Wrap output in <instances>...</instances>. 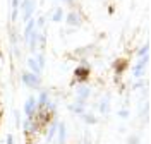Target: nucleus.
<instances>
[{
	"label": "nucleus",
	"instance_id": "obj_18",
	"mask_svg": "<svg viewBox=\"0 0 151 144\" xmlns=\"http://www.w3.org/2000/svg\"><path fill=\"white\" fill-rule=\"evenodd\" d=\"M113 67H115V72H117V74L120 76L124 70L127 69V62H125V60H117V62L113 64Z\"/></svg>",
	"mask_w": 151,
	"mask_h": 144
},
{
	"label": "nucleus",
	"instance_id": "obj_16",
	"mask_svg": "<svg viewBox=\"0 0 151 144\" xmlns=\"http://www.w3.org/2000/svg\"><path fill=\"white\" fill-rule=\"evenodd\" d=\"M33 58L36 60L38 65L45 70V67H47V57H45V52H36V53L33 55Z\"/></svg>",
	"mask_w": 151,
	"mask_h": 144
},
{
	"label": "nucleus",
	"instance_id": "obj_21",
	"mask_svg": "<svg viewBox=\"0 0 151 144\" xmlns=\"http://www.w3.org/2000/svg\"><path fill=\"white\" fill-rule=\"evenodd\" d=\"M150 65V55H144V57L139 58V62L136 64V67H139V69H146Z\"/></svg>",
	"mask_w": 151,
	"mask_h": 144
},
{
	"label": "nucleus",
	"instance_id": "obj_17",
	"mask_svg": "<svg viewBox=\"0 0 151 144\" xmlns=\"http://www.w3.org/2000/svg\"><path fill=\"white\" fill-rule=\"evenodd\" d=\"M69 110H70L72 113H76V115H84V113H86V106H83V105H76V103L69 105Z\"/></svg>",
	"mask_w": 151,
	"mask_h": 144
},
{
	"label": "nucleus",
	"instance_id": "obj_10",
	"mask_svg": "<svg viewBox=\"0 0 151 144\" xmlns=\"http://www.w3.org/2000/svg\"><path fill=\"white\" fill-rule=\"evenodd\" d=\"M58 122H60V120H57V118H53V120H52V122L48 124L47 135H45L47 143H52V141L55 139V135H57V127H58Z\"/></svg>",
	"mask_w": 151,
	"mask_h": 144
},
{
	"label": "nucleus",
	"instance_id": "obj_28",
	"mask_svg": "<svg viewBox=\"0 0 151 144\" xmlns=\"http://www.w3.org/2000/svg\"><path fill=\"white\" fill-rule=\"evenodd\" d=\"M142 86H144V82H142V81H139V82L132 84V89H137V87H142Z\"/></svg>",
	"mask_w": 151,
	"mask_h": 144
},
{
	"label": "nucleus",
	"instance_id": "obj_27",
	"mask_svg": "<svg viewBox=\"0 0 151 144\" xmlns=\"http://www.w3.org/2000/svg\"><path fill=\"white\" fill-rule=\"evenodd\" d=\"M5 144H14V135L7 134V139H5Z\"/></svg>",
	"mask_w": 151,
	"mask_h": 144
},
{
	"label": "nucleus",
	"instance_id": "obj_4",
	"mask_svg": "<svg viewBox=\"0 0 151 144\" xmlns=\"http://www.w3.org/2000/svg\"><path fill=\"white\" fill-rule=\"evenodd\" d=\"M84 22V16L79 10H69L65 16V24L69 28H79Z\"/></svg>",
	"mask_w": 151,
	"mask_h": 144
},
{
	"label": "nucleus",
	"instance_id": "obj_3",
	"mask_svg": "<svg viewBox=\"0 0 151 144\" xmlns=\"http://www.w3.org/2000/svg\"><path fill=\"white\" fill-rule=\"evenodd\" d=\"M17 9L22 12V21L24 22H28L31 17H33V14H35V10H36V0H21L17 5Z\"/></svg>",
	"mask_w": 151,
	"mask_h": 144
},
{
	"label": "nucleus",
	"instance_id": "obj_5",
	"mask_svg": "<svg viewBox=\"0 0 151 144\" xmlns=\"http://www.w3.org/2000/svg\"><path fill=\"white\" fill-rule=\"evenodd\" d=\"M24 115L28 118H35V115L38 113V103H36V96H28L24 101V108H22Z\"/></svg>",
	"mask_w": 151,
	"mask_h": 144
},
{
	"label": "nucleus",
	"instance_id": "obj_24",
	"mask_svg": "<svg viewBox=\"0 0 151 144\" xmlns=\"http://www.w3.org/2000/svg\"><path fill=\"white\" fill-rule=\"evenodd\" d=\"M127 144H141V137L139 135H129L127 137Z\"/></svg>",
	"mask_w": 151,
	"mask_h": 144
},
{
	"label": "nucleus",
	"instance_id": "obj_22",
	"mask_svg": "<svg viewBox=\"0 0 151 144\" xmlns=\"http://www.w3.org/2000/svg\"><path fill=\"white\" fill-rule=\"evenodd\" d=\"M36 21V29H43L45 26H47V16H40Z\"/></svg>",
	"mask_w": 151,
	"mask_h": 144
},
{
	"label": "nucleus",
	"instance_id": "obj_12",
	"mask_svg": "<svg viewBox=\"0 0 151 144\" xmlns=\"http://www.w3.org/2000/svg\"><path fill=\"white\" fill-rule=\"evenodd\" d=\"M98 110L105 117L110 113V95H105V98H101V101L98 103Z\"/></svg>",
	"mask_w": 151,
	"mask_h": 144
},
{
	"label": "nucleus",
	"instance_id": "obj_9",
	"mask_svg": "<svg viewBox=\"0 0 151 144\" xmlns=\"http://www.w3.org/2000/svg\"><path fill=\"white\" fill-rule=\"evenodd\" d=\"M50 101H52V100H50V93H48V89H41V91H40V95L36 96L38 110H45Z\"/></svg>",
	"mask_w": 151,
	"mask_h": 144
},
{
	"label": "nucleus",
	"instance_id": "obj_15",
	"mask_svg": "<svg viewBox=\"0 0 151 144\" xmlns=\"http://www.w3.org/2000/svg\"><path fill=\"white\" fill-rule=\"evenodd\" d=\"M62 19H64V9H62V7L53 9L52 16H50V21H52V22H62Z\"/></svg>",
	"mask_w": 151,
	"mask_h": 144
},
{
	"label": "nucleus",
	"instance_id": "obj_30",
	"mask_svg": "<svg viewBox=\"0 0 151 144\" xmlns=\"http://www.w3.org/2000/svg\"><path fill=\"white\" fill-rule=\"evenodd\" d=\"M0 118H2V115H0Z\"/></svg>",
	"mask_w": 151,
	"mask_h": 144
},
{
	"label": "nucleus",
	"instance_id": "obj_2",
	"mask_svg": "<svg viewBox=\"0 0 151 144\" xmlns=\"http://www.w3.org/2000/svg\"><path fill=\"white\" fill-rule=\"evenodd\" d=\"M93 95V87L89 84H77L76 86V105H83L86 106L88 100Z\"/></svg>",
	"mask_w": 151,
	"mask_h": 144
},
{
	"label": "nucleus",
	"instance_id": "obj_14",
	"mask_svg": "<svg viewBox=\"0 0 151 144\" xmlns=\"http://www.w3.org/2000/svg\"><path fill=\"white\" fill-rule=\"evenodd\" d=\"M26 65H28V70L29 72H33V74H36V76H41V72H43V69L40 67L36 64V60L33 57H29L28 60H26Z\"/></svg>",
	"mask_w": 151,
	"mask_h": 144
},
{
	"label": "nucleus",
	"instance_id": "obj_7",
	"mask_svg": "<svg viewBox=\"0 0 151 144\" xmlns=\"http://www.w3.org/2000/svg\"><path fill=\"white\" fill-rule=\"evenodd\" d=\"M89 72H91V69H89V65H88L86 62L83 64V65L76 67V70H74L76 81H77L79 84H86V82H88V79H89Z\"/></svg>",
	"mask_w": 151,
	"mask_h": 144
},
{
	"label": "nucleus",
	"instance_id": "obj_11",
	"mask_svg": "<svg viewBox=\"0 0 151 144\" xmlns=\"http://www.w3.org/2000/svg\"><path fill=\"white\" fill-rule=\"evenodd\" d=\"M55 137L58 139V144H65L67 143V125H65V122H58Z\"/></svg>",
	"mask_w": 151,
	"mask_h": 144
},
{
	"label": "nucleus",
	"instance_id": "obj_6",
	"mask_svg": "<svg viewBox=\"0 0 151 144\" xmlns=\"http://www.w3.org/2000/svg\"><path fill=\"white\" fill-rule=\"evenodd\" d=\"M21 129H22L24 135L31 137V135H35L40 130V124H38L35 118H28L26 117V120H22V124H21Z\"/></svg>",
	"mask_w": 151,
	"mask_h": 144
},
{
	"label": "nucleus",
	"instance_id": "obj_13",
	"mask_svg": "<svg viewBox=\"0 0 151 144\" xmlns=\"http://www.w3.org/2000/svg\"><path fill=\"white\" fill-rule=\"evenodd\" d=\"M35 29H36V21H35V17H31V19L26 22V26H24V31H22V41H26V39L29 38V34H31Z\"/></svg>",
	"mask_w": 151,
	"mask_h": 144
},
{
	"label": "nucleus",
	"instance_id": "obj_1",
	"mask_svg": "<svg viewBox=\"0 0 151 144\" xmlns=\"http://www.w3.org/2000/svg\"><path fill=\"white\" fill-rule=\"evenodd\" d=\"M21 82L28 87V89H35V91L41 89V84H43L41 76H36V74H33V72H29V70L21 72Z\"/></svg>",
	"mask_w": 151,
	"mask_h": 144
},
{
	"label": "nucleus",
	"instance_id": "obj_8",
	"mask_svg": "<svg viewBox=\"0 0 151 144\" xmlns=\"http://www.w3.org/2000/svg\"><path fill=\"white\" fill-rule=\"evenodd\" d=\"M26 45H28V50L31 52V53H36L38 48H40V31L38 29H35L31 34H29V38L24 41Z\"/></svg>",
	"mask_w": 151,
	"mask_h": 144
},
{
	"label": "nucleus",
	"instance_id": "obj_25",
	"mask_svg": "<svg viewBox=\"0 0 151 144\" xmlns=\"http://www.w3.org/2000/svg\"><path fill=\"white\" fill-rule=\"evenodd\" d=\"M117 115L120 117V118H129V117H131V112H129L127 108H122V110L117 112Z\"/></svg>",
	"mask_w": 151,
	"mask_h": 144
},
{
	"label": "nucleus",
	"instance_id": "obj_19",
	"mask_svg": "<svg viewBox=\"0 0 151 144\" xmlns=\"http://www.w3.org/2000/svg\"><path fill=\"white\" fill-rule=\"evenodd\" d=\"M81 117H83V122H84L86 125H94L96 122H98L96 117H94L93 113H88V112H86L84 115H81Z\"/></svg>",
	"mask_w": 151,
	"mask_h": 144
},
{
	"label": "nucleus",
	"instance_id": "obj_29",
	"mask_svg": "<svg viewBox=\"0 0 151 144\" xmlns=\"http://www.w3.org/2000/svg\"><path fill=\"white\" fill-rule=\"evenodd\" d=\"M57 2H62V4H67V0H57Z\"/></svg>",
	"mask_w": 151,
	"mask_h": 144
},
{
	"label": "nucleus",
	"instance_id": "obj_23",
	"mask_svg": "<svg viewBox=\"0 0 151 144\" xmlns=\"http://www.w3.org/2000/svg\"><path fill=\"white\" fill-rule=\"evenodd\" d=\"M14 124L17 129H21V124H22V120H21V113H19V110H14Z\"/></svg>",
	"mask_w": 151,
	"mask_h": 144
},
{
	"label": "nucleus",
	"instance_id": "obj_26",
	"mask_svg": "<svg viewBox=\"0 0 151 144\" xmlns=\"http://www.w3.org/2000/svg\"><path fill=\"white\" fill-rule=\"evenodd\" d=\"M12 55H14V58L21 57V48H19L17 45H14V47H12Z\"/></svg>",
	"mask_w": 151,
	"mask_h": 144
},
{
	"label": "nucleus",
	"instance_id": "obj_20",
	"mask_svg": "<svg viewBox=\"0 0 151 144\" xmlns=\"http://www.w3.org/2000/svg\"><path fill=\"white\" fill-rule=\"evenodd\" d=\"M150 48H151L150 41H146V43H144V45H142V47L139 48V50H137V53H136V55H137L139 58L144 57V55H150Z\"/></svg>",
	"mask_w": 151,
	"mask_h": 144
}]
</instances>
